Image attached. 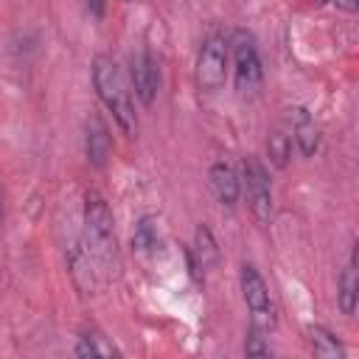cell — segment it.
Listing matches in <instances>:
<instances>
[{"instance_id": "cell-15", "label": "cell", "mask_w": 359, "mask_h": 359, "mask_svg": "<svg viewBox=\"0 0 359 359\" xmlns=\"http://www.w3.org/2000/svg\"><path fill=\"white\" fill-rule=\"evenodd\" d=\"M266 151H269V160H272L278 168H283L286 160H289V154H292V143H289V137H286L283 132H275V135H269Z\"/></svg>"}, {"instance_id": "cell-6", "label": "cell", "mask_w": 359, "mask_h": 359, "mask_svg": "<svg viewBox=\"0 0 359 359\" xmlns=\"http://www.w3.org/2000/svg\"><path fill=\"white\" fill-rule=\"evenodd\" d=\"M241 182H244L250 213L255 216L258 224H266L272 219V182L266 168L255 157H247L241 163Z\"/></svg>"}, {"instance_id": "cell-3", "label": "cell", "mask_w": 359, "mask_h": 359, "mask_svg": "<svg viewBox=\"0 0 359 359\" xmlns=\"http://www.w3.org/2000/svg\"><path fill=\"white\" fill-rule=\"evenodd\" d=\"M227 45L233 48V76H236L238 95H244V98L258 95V90L264 84V67H261L252 36L247 31H236Z\"/></svg>"}, {"instance_id": "cell-12", "label": "cell", "mask_w": 359, "mask_h": 359, "mask_svg": "<svg viewBox=\"0 0 359 359\" xmlns=\"http://www.w3.org/2000/svg\"><path fill=\"white\" fill-rule=\"evenodd\" d=\"M356 300H359V275H356V252H353L351 264L339 275V309H342V314L351 317L356 311Z\"/></svg>"}, {"instance_id": "cell-19", "label": "cell", "mask_w": 359, "mask_h": 359, "mask_svg": "<svg viewBox=\"0 0 359 359\" xmlns=\"http://www.w3.org/2000/svg\"><path fill=\"white\" fill-rule=\"evenodd\" d=\"M342 11H356V6H359V0H334Z\"/></svg>"}, {"instance_id": "cell-10", "label": "cell", "mask_w": 359, "mask_h": 359, "mask_svg": "<svg viewBox=\"0 0 359 359\" xmlns=\"http://www.w3.org/2000/svg\"><path fill=\"white\" fill-rule=\"evenodd\" d=\"M286 118L294 121L292 132H294V143H297V149H300L306 157H311V154L320 149V129L314 126V121L309 118V112H306L303 107L286 109Z\"/></svg>"}, {"instance_id": "cell-4", "label": "cell", "mask_w": 359, "mask_h": 359, "mask_svg": "<svg viewBox=\"0 0 359 359\" xmlns=\"http://www.w3.org/2000/svg\"><path fill=\"white\" fill-rule=\"evenodd\" d=\"M241 294H244V303L250 309L252 328L269 334L275 328V303H272L269 286L264 283L261 272L252 264H244L241 266Z\"/></svg>"}, {"instance_id": "cell-14", "label": "cell", "mask_w": 359, "mask_h": 359, "mask_svg": "<svg viewBox=\"0 0 359 359\" xmlns=\"http://www.w3.org/2000/svg\"><path fill=\"white\" fill-rule=\"evenodd\" d=\"M73 353H76V356H115L118 351H115L109 342H104V337H98V334H84V337L79 339V345H76Z\"/></svg>"}, {"instance_id": "cell-20", "label": "cell", "mask_w": 359, "mask_h": 359, "mask_svg": "<svg viewBox=\"0 0 359 359\" xmlns=\"http://www.w3.org/2000/svg\"><path fill=\"white\" fill-rule=\"evenodd\" d=\"M314 3H328V0H314Z\"/></svg>"}, {"instance_id": "cell-5", "label": "cell", "mask_w": 359, "mask_h": 359, "mask_svg": "<svg viewBox=\"0 0 359 359\" xmlns=\"http://www.w3.org/2000/svg\"><path fill=\"white\" fill-rule=\"evenodd\" d=\"M227 53H230V45L224 36L213 34L205 39L202 50H199V59H196V84L199 90L205 93H216L224 87L227 81Z\"/></svg>"}, {"instance_id": "cell-7", "label": "cell", "mask_w": 359, "mask_h": 359, "mask_svg": "<svg viewBox=\"0 0 359 359\" xmlns=\"http://www.w3.org/2000/svg\"><path fill=\"white\" fill-rule=\"evenodd\" d=\"M129 73H132L135 95L140 98L143 107H151L154 95H157V87H160V70H157L154 56L146 48H137L129 59Z\"/></svg>"}, {"instance_id": "cell-13", "label": "cell", "mask_w": 359, "mask_h": 359, "mask_svg": "<svg viewBox=\"0 0 359 359\" xmlns=\"http://www.w3.org/2000/svg\"><path fill=\"white\" fill-rule=\"evenodd\" d=\"M132 241H135V247H137L140 252H151V250H157V247H160L157 224H154V219H151V216H143V219L137 222Z\"/></svg>"}, {"instance_id": "cell-18", "label": "cell", "mask_w": 359, "mask_h": 359, "mask_svg": "<svg viewBox=\"0 0 359 359\" xmlns=\"http://www.w3.org/2000/svg\"><path fill=\"white\" fill-rule=\"evenodd\" d=\"M81 6H84V11L90 14V17H104V0H81Z\"/></svg>"}, {"instance_id": "cell-2", "label": "cell", "mask_w": 359, "mask_h": 359, "mask_svg": "<svg viewBox=\"0 0 359 359\" xmlns=\"http://www.w3.org/2000/svg\"><path fill=\"white\" fill-rule=\"evenodd\" d=\"M84 224H87V244L90 252L98 258L101 266H115L118 264V241H115V219L109 205L90 191L87 205H84Z\"/></svg>"}, {"instance_id": "cell-17", "label": "cell", "mask_w": 359, "mask_h": 359, "mask_svg": "<svg viewBox=\"0 0 359 359\" xmlns=\"http://www.w3.org/2000/svg\"><path fill=\"white\" fill-rule=\"evenodd\" d=\"M244 351H247V356H269V345L264 342V331L252 328V334L247 337Z\"/></svg>"}, {"instance_id": "cell-9", "label": "cell", "mask_w": 359, "mask_h": 359, "mask_svg": "<svg viewBox=\"0 0 359 359\" xmlns=\"http://www.w3.org/2000/svg\"><path fill=\"white\" fill-rule=\"evenodd\" d=\"M84 146H87V160L101 168L112 151V140H109V132L104 126V121L98 115H90L87 118V132H84Z\"/></svg>"}, {"instance_id": "cell-1", "label": "cell", "mask_w": 359, "mask_h": 359, "mask_svg": "<svg viewBox=\"0 0 359 359\" xmlns=\"http://www.w3.org/2000/svg\"><path fill=\"white\" fill-rule=\"evenodd\" d=\"M93 84H95V93L104 101V107L118 121V126L132 137L137 132V118H135L132 95L126 90V81H123L121 67L109 56H95L93 59Z\"/></svg>"}, {"instance_id": "cell-8", "label": "cell", "mask_w": 359, "mask_h": 359, "mask_svg": "<svg viewBox=\"0 0 359 359\" xmlns=\"http://www.w3.org/2000/svg\"><path fill=\"white\" fill-rule=\"evenodd\" d=\"M210 191L224 208H233L238 202L241 180H238V174H236V168L230 163H213V168H210Z\"/></svg>"}, {"instance_id": "cell-16", "label": "cell", "mask_w": 359, "mask_h": 359, "mask_svg": "<svg viewBox=\"0 0 359 359\" xmlns=\"http://www.w3.org/2000/svg\"><path fill=\"white\" fill-rule=\"evenodd\" d=\"M196 255H199V264L202 266H210L213 261H216V241H213V236H210V230L202 224L199 230H196Z\"/></svg>"}, {"instance_id": "cell-11", "label": "cell", "mask_w": 359, "mask_h": 359, "mask_svg": "<svg viewBox=\"0 0 359 359\" xmlns=\"http://www.w3.org/2000/svg\"><path fill=\"white\" fill-rule=\"evenodd\" d=\"M306 334H309V345H311L314 356H323V359H342V356H345V348L339 345V339H337L328 328H323V325H309Z\"/></svg>"}]
</instances>
